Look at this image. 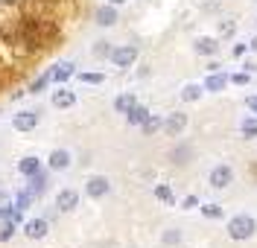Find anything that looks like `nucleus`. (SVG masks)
Instances as JSON below:
<instances>
[{"label": "nucleus", "instance_id": "a211bd4d", "mask_svg": "<svg viewBox=\"0 0 257 248\" xmlns=\"http://www.w3.org/2000/svg\"><path fill=\"white\" fill-rule=\"evenodd\" d=\"M50 82H53V67H50V70H44V73H41V76H38V79L30 85V88H27V94H41V91H44Z\"/></svg>", "mask_w": 257, "mask_h": 248}, {"label": "nucleus", "instance_id": "ddd939ff", "mask_svg": "<svg viewBox=\"0 0 257 248\" xmlns=\"http://www.w3.org/2000/svg\"><path fill=\"white\" fill-rule=\"evenodd\" d=\"M41 169V158H35V155H27V158H21L18 161V175H24V178H30Z\"/></svg>", "mask_w": 257, "mask_h": 248}, {"label": "nucleus", "instance_id": "bb28decb", "mask_svg": "<svg viewBox=\"0 0 257 248\" xmlns=\"http://www.w3.org/2000/svg\"><path fill=\"white\" fill-rule=\"evenodd\" d=\"M161 242H164V245H178V242H181V231H176V228L167 231L164 236H161Z\"/></svg>", "mask_w": 257, "mask_h": 248}, {"label": "nucleus", "instance_id": "f704fd0d", "mask_svg": "<svg viewBox=\"0 0 257 248\" xmlns=\"http://www.w3.org/2000/svg\"><path fill=\"white\" fill-rule=\"evenodd\" d=\"M248 108H251V111H254V117H257V97L248 99Z\"/></svg>", "mask_w": 257, "mask_h": 248}, {"label": "nucleus", "instance_id": "393cba45", "mask_svg": "<svg viewBox=\"0 0 257 248\" xmlns=\"http://www.w3.org/2000/svg\"><path fill=\"white\" fill-rule=\"evenodd\" d=\"M202 91H205V88H199V85H184L181 99H184V102H196V99L202 97Z\"/></svg>", "mask_w": 257, "mask_h": 248}, {"label": "nucleus", "instance_id": "6ab92c4d", "mask_svg": "<svg viewBox=\"0 0 257 248\" xmlns=\"http://www.w3.org/2000/svg\"><path fill=\"white\" fill-rule=\"evenodd\" d=\"M216 50H219L216 38H208V35H205V38H199V41H196V53H202V56H213Z\"/></svg>", "mask_w": 257, "mask_h": 248}, {"label": "nucleus", "instance_id": "7ed1b4c3", "mask_svg": "<svg viewBox=\"0 0 257 248\" xmlns=\"http://www.w3.org/2000/svg\"><path fill=\"white\" fill-rule=\"evenodd\" d=\"M108 59H111V65H114V67H132V65H135V59H138V47H135V44L114 47Z\"/></svg>", "mask_w": 257, "mask_h": 248}, {"label": "nucleus", "instance_id": "f8f14e48", "mask_svg": "<svg viewBox=\"0 0 257 248\" xmlns=\"http://www.w3.org/2000/svg\"><path fill=\"white\" fill-rule=\"evenodd\" d=\"M76 76V65L73 62H62V65L53 67V82L56 85H64L67 79H73Z\"/></svg>", "mask_w": 257, "mask_h": 248}, {"label": "nucleus", "instance_id": "c9c22d12", "mask_svg": "<svg viewBox=\"0 0 257 248\" xmlns=\"http://www.w3.org/2000/svg\"><path fill=\"white\" fill-rule=\"evenodd\" d=\"M108 3H111V6H123V3H126V0H108Z\"/></svg>", "mask_w": 257, "mask_h": 248}, {"label": "nucleus", "instance_id": "9d476101", "mask_svg": "<svg viewBox=\"0 0 257 248\" xmlns=\"http://www.w3.org/2000/svg\"><path fill=\"white\" fill-rule=\"evenodd\" d=\"M27 181H30V187H27V190H30L32 196L38 198V196H44V193H47L50 175H47V172H44V169H38V172H35V175H30Z\"/></svg>", "mask_w": 257, "mask_h": 248}, {"label": "nucleus", "instance_id": "412c9836", "mask_svg": "<svg viewBox=\"0 0 257 248\" xmlns=\"http://www.w3.org/2000/svg\"><path fill=\"white\" fill-rule=\"evenodd\" d=\"M32 201H35V196H32L30 190H18V193H15V201H12V204H15L18 210H24V213H27Z\"/></svg>", "mask_w": 257, "mask_h": 248}, {"label": "nucleus", "instance_id": "f257e3e1", "mask_svg": "<svg viewBox=\"0 0 257 248\" xmlns=\"http://www.w3.org/2000/svg\"><path fill=\"white\" fill-rule=\"evenodd\" d=\"M257 231V222L254 216H234L231 222H228V233H231V239H251Z\"/></svg>", "mask_w": 257, "mask_h": 248}, {"label": "nucleus", "instance_id": "5701e85b", "mask_svg": "<svg viewBox=\"0 0 257 248\" xmlns=\"http://www.w3.org/2000/svg\"><path fill=\"white\" fill-rule=\"evenodd\" d=\"M190 155H193V149L184 143V146H176V149H173V155H170V158H173V164H176V166H184L187 161H190Z\"/></svg>", "mask_w": 257, "mask_h": 248}, {"label": "nucleus", "instance_id": "c85d7f7f", "mask_svg": "<svg viewBox=\"0 0 257 248\" xmlns=\"http://www.w3.org/2000/svg\"><path fill=\"white\" fill-rule=\"evenodd\" d=\"M202 213L208 216V219H219V216H222V207H219V204H205Z\"/></svg>", "mask_w": 257, "mask_h": 248}, {"label": "nucleus", "instance_id": "7c9ffc66", "mask_svg": "<svg viewBox=\"0 0 257 248\" xmlns=\"http://www.w3.org/2000/svg\"><path fill=\"white\" fill-rule=\"evenodd\" d=\"M242 134H245V137H257V123H245V126H242Z\"/></svg>", "mask_w": 257, "mask_h": 248}, {"label": "nucleus", "instance_id": "cd10ccee", "mask_svg": "<svg viewBox=\"0 0 257 248\" xmlns=\"http://www.w3.org/2000/svg\"><path fill=\"white\" fill-rule=\"evenodd\" d=\"M94 56H99V59H102V56H111V44H108V41H96Z\"/></svg>", "mask_w": 257, "mask_h": 248}, {"label": "nucleus", "instance_id": "e433bc0d", "mask_svg": "<svg viewBox=\"0 0 257 248\" xmlns=\"http://www.w3.org/2000/svg\"><path fill=\"white\" fill-rule=\"evenodd\" d=\"M248 47H251V50H254V53H257V35H254V41H251V44H248Z\"/></svg>", "mask_w": 257, "mask_h": 248}, {"label": "nucleus", "instance_id": "473e14b6", "mask_svg": "<svg viewBox=\"0 0 257 248\" xmlns=\"http://www.w3.org/2000/svg\"><path fill=\"white\" fill-rule=\"evenodd\" d=\"M231 56H234V59H240V56H245V44H234V50H231Z\"/></svg>", "mask_w": 257, "mask_h": 248}, {"label": "nucleus", "instance_id": "a878e982", "mask_svg": "<svg viewBox=\"0 0 257 248\" xmlns=\"http://www.w3.org/2000/svg\"><path fill=\"white\" fill-rule=\"evenodd\" d=\"M79 82H85V85H102V82H105V76H102V73H88V70H85V73H79Z\"/></svg>", "mask_w": 257, "mask_h": 248}, {"label": "nucleus", "instance_id": "2eb2a0df", "mask_svg": "<svg viewBox=\"0 0 257 248\" xmlns=\"http://www.w3.org/2000/svg\"><path fill=\"white\" fill-rule=\"evenodd\" d=\"M228 82H231V79L225 76L222 70H213L208 79H205V91H222V88H225Z\"/></svg>", "mask_w": 257, "mask_h": 248}, {"label": "nucleus", "instance_id": "6e6552de", "mask_svg": "<svg viewBox=\"0 0 257 248\" xmlns=\"http://www.w3.org/2000/svg\"><path fill=\"white\" fill-rule=\"evenodd\" d=\"M76 204H79V193L76 190H59V196H56V207L62 210V213H70V210H76Z\"/></svg>", "mask_w": 257, "mask_h": 248}, {"label": "nucleus", "instance_id": "9b49d317", "mask_svg": "<svg viewBox=\"0 0 257 248\" xmlns=\"http://www.w3.org/2000/svg\"><path fill=\"white\" fill-rule=\"evenodd\" d=\"M94 18H96V24H99V27H114V24L120 21V15H117V6H111V3L99 6V9L94 12Z\"/></svg>", "mask_w": 257, "mask_h": 248}, {"label": "nucleus", "instance_id": "4c0bfd02", "mask_svg": "<svg viewBox=\"0 0 257 248\" xmlns=\"http://www.w3.org/2000/svg\"><path fill=\"white\" fill-rule=\"evenodd\" d=\"M0 201H6V193H3V190H0Z\"/></svg>", "mask_w": 257, "mask_h": 248}, {"label": "nucleus", "instance_id": "72a5a7b5", "mask_svg": "<svg viewBox=\"0 0 257 248\" xmlns=\"http://www.w3.org/2000/svg\"><path fill=\"white\" fill-rule=\"evenodd\" d=\"M222 33H225V35L234 33V24H231V21H228V24H222Z\"/></svg>", "mask_w": 257, "mask_h": 248}, {"label": "nucleus", "instance_id": "f03ea898", "mask_svg": "<svg viewBox=\"0 0 257 248\" xmlns=\"http://www.w3.org/2000/svg\"><path fill=\"white\" fill-rule=\"evenodd\" d=\"M108 193H111V181L105 175H91L85 181V196L88 198H105Z\"/></svg>", "mask_w": 257, "mask_h": 248}, {"label": "nucleus", "instance_id": "1a4fd4ad", "mask_svg": "<svg viewBox=\"0 0 257 248\" xmlns=\"http://www.w3.org/2000/svg\"><path fill=\"white\" fill-rule=\"evenodd\" d=\"M50 231L47 219H30V222H24V236L27 239H44Z\"/></svg>", "mask_w": 257, "mask_h": 248}, {"label": "nucleus", "instance_id": "aec40b11", "mask_svg": "<svg viewBox=\"0 0 257 248\" xmlns=\"http://www.w3.org/2000/svg\"><path fill=\"white\" fill-rule=\"evenodd\" d=\"M146 117H149V108H146V105H135L126 114V120H128V126H141Z\"/></svg>", "mask_w": 257, "mask_h": 248}, {"label": "nucleus", "instance_id": "39448f33", "mask_svg": "<svg viewBox=\"0 0 257 248\" xmlns=\"http://www.w3.org/2000/svg\"><path fill=\"white\" fill-rule=\"evenodd\" d=\"M187 123H190V120H187V114H181V111H173V114L164 120V132L170 134V137H178V134L187 129Z\"/></svg>", "mask_w": 257, "mask_h": 248}, {"label": "nucleus", "instance_id": "c756f323", "mask_svg": "<svg viewBox=\"0 0 257 248\" xmlns=\"http://www.w3.org/2000/svg\"><path fill=\"white\" fill-rule=\"evenodd\" d=\"M181 207H184V210H193V207H199V198H196V196H187L184 201H181Z\"/></svg>", "mask_w": 257, "mask_h": 248}, {"label": "nucleus", "instance_id": "b1692460", "mask_svg": "<svg viewBox=\"0 0 257 248\" xmlns=\"http://www.w3.org/2000/svg\"><path fill=\"white\" fill-rule=\"evenodd\" d=\"M155 198L164 201V204H176V196H173V190H170L167 184H158V187H155Z\"/></svg>", "mask_w": 257, "mask_h": 248}, {"label": "nucleus", "instance_id": "423d86ee", "mask_svg": "<svg viewBox=\"0 0 257 248\" xmlns=\"http://www.w3.org/2000/svg\"><path fill=\"white\" fill-rule=\"evenodd\" d=\"M70 161H73V158H70L67 149H53V152L47 155V169H53V172H64V169L70 166Z\"/></svg>", "mask_w": 257, "mask_h": 248}, {"label": "nucleus", "instance_id": "dca6fc26", "mask_svg": "<svg viewBox=\"0 0 257 248\" xmlns=\"http://www.w3.org/2000/svg\"><path fill=\"white\" fill-rule=\"evenodd\" d=\"M135 105H138L135 94H120V97L114 99V111H117V114H128Z\"/></svg>", "mask_w": 257, "mask_h": 248}, {"label": "nucleus", "instance_id": "4468645a", "mask_svg": "<svg viewBox=\"0 0 257 248\" xmlns=\"http://www.w3.org/2000/svg\"><path fill=\"white\" fill-rule=\"evenodd\" d=\"M53 105H56V108H73V105H76V94L67 91V88H62V91L53 94Z\"/></svg>", "mask_w": 257, "mask_h": 248}, {"label": "nucleus", "instance_id": "20e7f679", "mask_svg": "<svg viewBox=\"0 0 257 248\" xmlns=\"http://www.w3.org/2000/svg\"><path fill=\"white\" fill-rule=\"evenodd\" d=\"M35 126H38V111H30V108H27V111H18V114L12 117V129H15V132H32Z\"/></svg>", "mask_w": 257, "mask_h": 248}, {"label": "nucleus", "instance_id": "f3484780", "mask_svg": "<svg viewBox=\"0 0 257 248\" xmlns=\"http://www.w3.org/2000/svg\"><path fill=\"white\" fill-rule=\"evenodd\" d=\"M161 129H164V120H161L158 114H149L144 123H141V132H144L146 137H149V134H155V132H161Z\"/></svg>", "mask_w": 257, "mask_h": 248}, {"label": "nucleus", "instance_id": "0eeeda50", "mask_svg": "<svg viewBox=\"0 0 257 248\" xmlns=\"http://www.w3.org/2000/svg\"><path fill=\"white\" fill-rule=\"evenodd\" d=\"M234 181V169L231 166H213L210 169V187H216V190H225L228 184Z\"/></svg>", "mask_w": 257, "mask_h": 248}, {"label": "nucleus", "instance_id": "2f4dec72", "mask_svg": "<svg viewBox=\"0 0 257 248\" xmlns=\"http://www.w3.org/2000/svg\"><path fill=\"white\" fill-rule=\"evenodd\" d=\"M228 79H231L234 85H245L248 82V73H234V76H228Z\"/></svg>", "mask_w": 257, "mask_h": 248}, {"label": "nucleus", "instance_id": "4be33fe9", "mask_svg": "<svg viewBox=\"0 0 257 248\" xmlns=\"http://www.w3.org/2000/svg\"><path fill=\"white\" fill-rule=\"evenodd\" d=\"M15 233H18V222L15 219H3V222H0V242H9Z\"/></svg>", "mask_w": 257, "mask_h": 248}]
</instances>
